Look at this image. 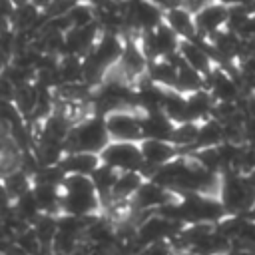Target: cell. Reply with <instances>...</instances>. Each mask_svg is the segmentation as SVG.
<instances>
[{"instance_id": "obj_1", "label": "cell", "mask_w": 255, "mask_h": 255, "mask_svg": "<svg viewBox=\"0 0 255 255\" xmlns=\"http://www.w3.org/2000/svg\"><path fill=\"white\" fill-rule=\"evenodd\" d=\"M110 143V135L106 129V122L102 116H88L82 120L78 126H74L70 137L66 139V155L76 153V151H86V153H102L104 147Z\"/></svg>"}, {"instance_id": "obj_2", "label": "cell", "mask_w": 255, "mask_h": 255, "mask_svg": "<svg viewBox=\"0 0 255 255\" xmlns=\"http://www.w3.org/2000/svg\"><path fill=\"white\" fill-rule=\"evenodd\" d=\"M219 201L227 215H247L255 205V187L247 177L237 173H225L219 185Z\"/></svg>"}, {"instance_id": "obj_3", "label": "cell", "mask_w": 255, "mask_h": 255, "mask_svg": "<svg viewBox=\"0 0 255 255\" xmlns=\"http://www.w3.org/2000/svg\"><path fill=\"white\" fill-rule=\"evenodd\" d=\"M141 116H143V112L137 108H120V110L108 112L104 116V122H106L110 141L139 143L143 139Z\"/></svg>"}, {"instance_id": "obj_4", "label": "cell", "mask_w": 255, "mask_h": 255, "mask_svg": "<svg viewBox=\"0 0 255 255\" xmlns=\"http://www.w3.org/2000/svg\"><path fill=\"white\" fill-rule=\"evenodd\" d=\"M100 159L104 165L114 167L116 171H141L145 167L139 143H128V141H110L104 151L100 153Z\"/></svg>"}, {"instance_id": "obj_5", "label": "cell", "mask_w": 255, "mask_h": 255, "mask_svg": "<svg viewBox=\"0 0 255 255\" xmlns=\"http://www.w3.org/2000/svg\"><path fill=\"white\" fill-rule=\"evenodd\" d=\"M229 20V4L223 2H205V6L195 14L197 40H207L213 34L227 28Z\"/></svg>"}, {"instance_id": "obj_6", "label": "cell", "mask_w": 255, "mask_h": 255, "mask_svg": "<svg viewBox=\"0 0 255 255\" xmlns=\"http://www.w3.org/2000/svg\"><path fill=\"white\" fill-rule=\"evenodd\" d=\"M124 48H126V38L122 34H114V32H104L102 30V34H100L94 50L90 52V56L98 64H102L106 70H110L120 62V58L124 54Z\"/></svg>"}, {"instance_id": "obj_7", "label": "cell", "mask_w": 255, "mask_h": 255, "mask_svg": "<svg viewBox=\"0 0 255 255\" xmlns=\"http://www.w3.org/2000/svg\"><path fill=\"white\" fill-rule=\"evenodd\" d=\"M139 149H141L145 167H151V169H159L169 161L177 159L179 155H183L181 149L175 147L171 141H159V139H141Z\"/></svg>"}, {"instance_id": "obj_8", "label": "cell", "mask_w": 255, "mask_h": 255, "mask_svg": "<svg viewBox=\"0 0 255 255\" xmlns=\"http://www.w3.org/2000/svg\"><path fill=\"white\" fill-rule=\"evenodd\" d=\"M179 58L183 60L185 66H189L191 70H195L197 74H201L205 80L213 74V70L217 68V64L213 62V56L197 42H189L183 40L179 46Z\"/></svg>"}, {"instance_id": "obj_9", "label": "cell", "mask_w": 255, "mask_h": 255, "mask_svg": "<svg viewBox=\"0 0 255 255\" xmlns=\"http://www.w3.org/2000/svg\"><path fill=\"white\" fill-rule=\"evenodd\" d=\"M163 24L167 28H171L181 40H189V42L197 40L195 16L183 6V2H179L177 6H173V8L163 12Z\"/></svg>"}, {"instance_id": "obj_10", "label": "cell", "mask_w": 255, "mask_h": 255, "mask_svg": "<svg viewBox=\"0 0 255 255\" xmlns=\"http://www.w3.org/2000/svg\"><path fill=\"white\" fill-rule=\"evenodd\" d=\"M175 124L163 114V112H151L141 116V131L143 139H159V141H169L173 133Z\"/></svg>"}, {"instance_id": "obj_11", "label": "cell", "mask_w": 255, "mask_h": 255, "mask_svg": "<svg viewBox=\"0 0 255 255\" xmlns=\"http://www.w3.org/2000/svg\"><path fill=\"white\" fill-rule=\"evenodd\" d=\"M102 165V159L98 153H86V151H76V153H68L60 167L66 175H92L98 167Z\"/></svg>"}, {"instance_id": "obj_12", "label": "cell", "mask_w": 255, "mask_h": 255, "mask_svg": "<svg viewBox=\"0 0 255 255\" xmlns=\"http://www.w3.org/2000/svg\"><path fill=\"white\" fill-rule=\"evenodd\" d=\"M147 179L141 175V171H124L120 173L110 197L116 201V203H129L133 199V195L137 193V189L145 183Z\"/></svg>"}, {"instance_id": "obj_13", "label": "cell", "mask_w": 255, "mask_h": 255, "mask_svg": "<svg viewBox=\"0 0 255 255\" xmlns=\"http://www.w3.org/2000/svg\"><path fill=\"white\" fill-rule=\"evenodd\" d=\"M161 112H163L173 124L191 122V120H189V112H187V100H185V96L179 94L177 90H167Z\"/></svg>"}, {"instance_id": "obj_14", "label": "cell", "mask_w": 255, "mask_h": 255, "mask_svg": "<svg viewBox=\"0 0 255 255\" xmlns=\"http://www.w3.org/2000/svg\"><path fill=\"white\" fill-rule=\"evenodd\" d=\"M38 100H40V92L36 88V84H26L16 88V96H14V106L20 112V116L26 118H34L36 108H38Z\"/></svg>"}, {"instance_id": "obj_15", "label": "cell", "mask_w": 255, "mask_h": 255, "mask_svg": "<svg viewBox=\"0 0 255 255\" xmlns=\"http://www.w3.org/2000/svg\"><path fill=\"white\" fill-rule=\"evenodd\" d=\"M58 76L64 84H84V58L78 56H62L58 64Z\"/></svg>"}, {"instance_id": "obj_16", "label": "cell", "mask_w": 255, "mask_h": 255, "mask_svg": "<svg viewBox=\"0 0 255 255\" xmlns=\"http://www.w3.org/2000/svg\"><path fill=\"white\" fill-rule=\"evenodd\" d=\"M223 143V126L209 118L205 122L199 124V133H197V143L195 149H203V147H217Z\"/></svg>"}, {"instance_id": "obj_17", "label": "cell", "mask_w": 255, "mask_h": 255, "mask_svg": "<svg viewBox=\"0 0 255 255\" xmlns=\"http://www.w3.org/2000/svg\"><path fill=\"white\" fill-rule=\"evenodd\" d=\"M153 36H155V44H157L159 58H171V56L179 54V46H181L183 40H181L171 28H167L165 24H161L159 28L153 30Z\"/></svg>"}, {"instance_id": "obj_18", "label": "cell", "mask_w": 255, "mask_h": 255, "mask_svg": "<svg viewBox=\"0 0 255 255\" xmlns=\"http://www.w3.org/2000/svg\"><path fill=\"white\" fill-rule=\"evenodd\" d=\"M205 88V78L201 74H197L195 70H191L189 66L183 64L181 60V66L177 70V82H175V90L183 96H189L193 92H199Z\"/></svg>"}, {"instance_id": "obj_19", "label": "cell", "mask_w": 255, "mask_h": 255, "mask_svg": "<svg viewBox=\"0 0 255 255\" xmlns=\"http://www.w3.org/2000/svg\"><path fill=\"white\" fill-rule=\"evenodd\" d=\"M2 181H4V187H6V191H8V195H10L12 201L20 199L22 195H26L28 191H32V187H34L32 175L26 173L24 169H18V171L2 177Z\"/></svg>"}, {"instance_id": "obj_20", "label": "cell", "mask_w": 255, "mask_h": 255, "mask_svg": "<svg viewBox=\"0 0 255 255\" xmlns=\"http://www.w3.org/2000/svg\"><path fill=\"white\" fill-rule=\"evenodd\" d=\"M197 133H199V124L197 122H185V124H175L173 133H171V143L179 149L193 147L197 143Z\"/></svg>"}, {"instance_id": "obj_21", "label": "cell", "mask_w": 255, "mask_h": 255, "mask_svg": "<svg viewBox=\"0 0 255 255\" xmlns=\"http://www.w3.org/2000/svg\"><path fill=\"white\" fill-rule=\"evenodd\" d=\"M90 177H92V181H94L96 191H98L100 197L104 199V195L110 197V193H112V189H114V185H116V181H118V177H120V171H116L114 167L102 163Z\"/></svg>"}, {"instance_id": "obj_22", "label": "cell", "mask_w": 255, "mask_h": 255, "mask_svg": "<svg viewBox=\"0 0 255 255\" xmlns=\"http://www.w3.org/2000/svg\"><path fill=\"white\" fill-rule=\"evenodd\" d=\"M12 209H14V213H16L20 219H24L28 225H32V223L42 215L40 205H38V201H36V197H34L32 191H28V193L22 195L20 199H16L14 205H12Z\"/></svg>"}, {"instance_id": "obj_23", "label": "cell", "mask_w": 255, "mask_h": 255, "mask_svg": "<svg viewBox=\"0 0 255 255\" xmlns=\"http://www.w3.org/2000/svg\"><path fill=\"white\" fill-rule=\"evenodd\" d=\"M66 18H68L72 28H88L92 24H98L96 22V12H94V4H84V2H76Z\"/></svg>"}, {"instance_id": "obj_24", "label": "cell", "mask_w": 255, "mask_h": 255, "mask_svg": "<svg viewBox=\"0 0 255 255\" xmlns=\"http://www.w3.org/2000/svg\"><path fill=\"white\" fill-rule=\"evenodd\" d=\"M179 251L173 247L171 241H155V243H149V245H143L137 255H177Z\"/></svg>"}, {"instance_id": "obj_25", "label": "cell", "mask_w": 255, "mask_h": 255, "mask_svg": "<svg viewBox=\"0 0 255 255\" xmlns=\"http://www.w3.org/2000/svg\"><path fill=\"white\" fill-rule=\"evenodd\" d=\"M2 255H28V253H26L22 247H18L14 241H12V243H10V245L4 249V253H2Z\"/></svg>"}, {"instance_id": "obj_26", "label": "cell", "mask_w": 255, "mask_h": 255, "mask_svg": "<svg viewBox=\"0 0 255 255\" xmlns=\"http://www.w3.org/2000/svg\"><path fill=\"white\" fill-rule=\"evenodd\" d=\"M245 217H247V219H251V221H255V205L251 207V211H249V213H247Z\"/></svg>"}, {"instance_id": "obj_27", "label": "cell", "mask_w": 255, "mask_h": 255, "mask_svg": "<svg viewBox=\"0 0 255 255\" xmlns=\"http://www.w3.org/2000/svg\"><path fill=\"white\" fill-rule=\"evenodd\" d=\"M44 255H46V253H44Z\"/></svg>"}]
</instances>
